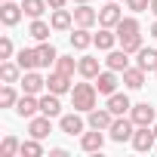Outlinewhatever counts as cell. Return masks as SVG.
<instances>
[{
  "label": "cell",
  "instance_id": "obj_1",
  "mask_svg": "<svg viewBox=\"0 0 157 157\" xmlns=\"http://www.w3.org/2000/svg\"><path fill=\"white\" fill-rule=\"evenodd\" d=\"M96 99H99L96 83H74V90H71V108H74V111L90 114V111L96 108Z\"/></svg>",
  "mask_w": 157,
  "mask_h": 157
},
{
  "label": "cell",
  "instance_id": "obj_2",
  "mask_svg": "<svg viewBox=\"0 0 157 157\" xmlns=\"http://www.w3.org/2000/svg\"><path fill=\"white\" fill-rule=\"evenodd\" d=\"M132 132H136V123H132V117H126V114L114 117V123H111V129H108L111 142H117V145H123V142H132Z\"/></svg>",
  "mask_w": 157,
  "mask_h": 157
},
{
  "label": "cell",
  "instance_id": "obj_3",
  "mask_svg": "<svg viewBox=\"0 0 157 157\" xmlns=\"http://www.w3.org/2000/svg\"><path fill=\"white\" fill-rule=\"evenodd\" d=\"M46 90H49V93H56V96H65V93H71V90H74V83H71V74L49 71V77H46Z\"/></svg>",
  "mask_w": 157,
  "mask_h": 157
},
{
  "label": "cell",
  "instance_id": "obj_4",
  "mask_svg": "<svg viewBox=\"0 0 157 157\" xmlns=\"http://www.w3.org/2000/svg\"><path fill=\"white\" fill-rule=\"evenodd\" d=\"M22 16H25V10L16 3V0H3V3H0V22H3L6 28L19 25V22H22Z\"/></svg>",
  "mask_w": 157,
  "mask_h": 157
},
{
  "label": "cell",
  "instance_id": "obj_5",
  "mask_svg": "<svg viewBox=\"0 0 157 157\" xmlns=\"http://www.w3.org/2000/svg\"><path fill=\"white\" fill-rule=\"evenodd\" d=\"M16 114H19V117H25V120H31L34 114H40V99H37V96H31V93H22V96H19V102H16Z\"/></svg>",
  "mask_w": 157,
  "mask_h": 157
},
{
  "label": "cell",
  "instance_id": "obj_6",
  "mask_svg": "<svg viewBox=\"0 0 157 157\" xmlns=\"http://www.w3.org/2000/svg\"><path fill=\"white\" fill-rule=\"evenodd\" d=\"M86 123H90V129H111V123H114V114L108 111V105L105 108H93L90 114H86Z\"/></svg>",
  "mask_w": 157,
  "mask_h": 157
},
{
  "label": "cell",
  "instance_id": "obj_7",
  "mask_svg": "<svg viewBox=\"0 0 157 157\" xmlns=\"http://www.w3.org/2000/svg\"><path fill=\"white\" fill-rule=\"evenodd\" d=\"M83 117H80V111H74V114H62L59 117V129L65 132V136H83Z\"/></svg>",
  "mask_w": 157,
  "mask_h": 157
},
{
  "label": "cell",
  "instance_id": "obj_8",
  "mask_svg": "<svg viewBox=\"0 0 157 157\" xmlns=\"http://www.w3.org/2000/svg\"><path fill=\"white\" fill-rule=\"evenodd\" d=\"M120 19H123V13H120V6L114 3V0H108V3L99 10V25L102 28H117Z\"/></svg>",
  "mask_w": 157,
  "mask_h": 157
},
{
  "label": "cell",
  "instance_id": "obj_9",
  "mask_svg": "<svg viewBox=\"0 0 157 157\" xmlns=\"http://www.w3.org/2000/svg\"><path fill=\"white\" fill-rule=\"evenodd\" d=\"M129 117H132L136 126H151L154 123V105L151 102H139V105L129 108Z\"/></svg>",
  "mask_w": 157,
  "mask_h": 157
},
{
  "label": "cell",
  "instance_id": "obj_10",
  "mask_svg": "<svg viewBox=\"0 0 157 157\" xmlns=\"http://www.w3.org/2000/svg\"><path fill=\"white\" fill-rule=\"evenodd\" d=\"M154 142H157V136H154V129L151 126H136V132H132V148L136 151H151L154 148Z\"/></svg>",
  "mask_w": 157,
  "mask_h": 157
},
{
  "label": "cell",
  "instance_id": "obj_11",
  "mask_svg": "<svg viewBox=\"0 0 157 157\" xmlns=\"http://www.w3.org/2000/svg\"><path fill=\"white\" fill-rule=\"evenodd\" d=\"M28 132H31L34 139H46V136L52 132V117H46V114H34V117L28 120Z\"/></svg>",
  "mask_w": 157,
  "mask_h": 157
},
{
  "label": "cell",
  "instance_id": "obj_12",
  "mask_svg": "<svg viewBox=\"0 0 157 157\" xmlns=\"http://www.w3.org/2000/svg\"><path fill=\"white\" fill-rule=\"evenodd\" d=\"M80 148L90 151V154L102 151V148H105V129H90V132H83V136H80Z\"/></svg>",
  "mask_w": 157,
  "mask_h": 157
},
{
  "label": "cell",
  "instance_id": "obj_13",
  "mask_svg": "<svg viewBox=\"0 0 157 157\" xmlns=\"http://www.w3.org/2000/svg\"><path fill=\"white\" fill-rule=\"evenodd\" d=\"M105 65L111 68V71H117V74H123L126 68H129V52L120 46V49H108V59H105Z\"/></svg>",
  "mask_w": 157,
  "mask_h": 157
},
{
  "label": "cell",
  "instance_id": "obj_14",
  "mask_svg": "<svg viewBox=\"0 0 157 157\" xmlns=\"http://www.w3.org/2000/svg\"><path fill=\"white\" fill-rule=\"evenodd\" d=\"M77 74L86 77V80H96V77L102 74L99 59H96V56H80V62H77Z\"/></svg>",
  "mask_w": 157,
  "mask_h": 157
},
{
  "label": "cell",
  "instance_id": "obj_15",
  "mask_svg": "<svg viewBox=\"0 0 157 157\" xmlns=\"http://www.w3.org/2000/svg\"><path fill=\"white\" fill-rule=\"evenodd\" d=\"M117 83H120V80H117V71H111V68H108V71H102V74L96 77V90H99L102 96L117 93Z\"/></svg>",
  "mask_w": 157,
  "mask_h": 157
},
{
  "label": "cell",
  "instance_id": "obj_16",
  "mask_svg": "<svg viewBox=\"0 0 157 157\" xmlns=\"http://www.w3.org/2000/svg\"><path fill=\"white\" fill-rule=\"evenodd\" d=\"M96 22H99V13H96L90 3H80V6L74 10V25H80V28H93Z\"/></svg>",
  "mask_w": 157,
  "mask_h": 157
},
{
  "label": "cell",
  "instance_id": "obj_17",
  "mask_svg": "<svg viewBox=\"0 0 157 157\" xmlns=\"http://www.w3.org/2000/svg\"><path fill=\"white\" fill-rule=\"evenodd\" d=\"M129 108H132V102H129V96H126V93H111V96H108V111H111L114 117L129 114Z\"/></svg>",
  "mask_w": 157,
  "mask_h": 157
},
{
  "label": "cell",
  "instance_id": "obj_18",
  "mask_svg": "<svg viewBox=\"0 0 157 157\" xmlns=\"http://www.w3.org/2000/svg\"><path fill=\"white\" fill-rule=\"evenodd\" d=\"M43 86H46V77H40L37 71H25V74H22V93H31V96H37Z\"/></svg>",
  "mask_w": 157,
  "mask_h": 157
},
{
  "label": "cell",
  "instance_id": "obj_19",
  "mask_svg": "<svg viewBox=\"0 0 157 157\" xmlns=\"http://www.w3.org/2000/svg\"><path fill=\"white\" fill-rule=\"evenodd\" d=\"M49 25H52V31H68L71 25H74V13L71 10H52V19H49Z\"/></svg>",
  "mask_w": 157,
  "mask_h": 157
},
{
  "label": "cell",
  "instance_id": "obj_20",
  "mask_svg": "<svg viewBox=\"0 0 157 157\" xmlns=\"http://www.w3.org/2000/svg\"><path fill=\"white\" fill-rule=\"evenodd\" d=\"M93 40H96V34H90V28H80V25H77V28H74V34H71V46H74V49H80V52H83V49H90V46H93Z\"/></svg>",
  "mask_w": 157,
  "mask_h": 157
},
{
  "label": "cell",
  "instance_id": "obj_21",
  "mask_svg": "<svg viewBox=\"0 0 157 157\" xmlns=\"http://www.w3.org/2000/svg\"><path fill=\"white\" fill-rule=\"evenodd\" d=\"M22 65L19 62H10V59H3V65H0V77H3V83H16V80H22Z\"/></svg>",
  "mask_w": 157,
  "mask_h": 157
},
{
  "label": "cell",
  "instance_id": "obj_22",
  "mask_svg": "<svg viewBox=\"0 0 157 157\" xmlns=\"http://www.w3.org/2000/svg\"><path fill=\"white\" fill-rule=\"evenodd\" d=\"M40 114H46V117H59V114H62V102H59L56 93L40 96Z\"/></svg>",
  "mask_w": 157,
  "mask_h": 157
},
{
  "label": "cell",
  "instance_id": "obj_23",
  "mask_svg": "<svg viewBox=\"0 0 157 157\" xmlns=\"http://www.w3.org/2000/svg\"><path fill=\"white\" fill-rule=\"evenodd\" d=\"M145 74H148V71H142L139 65H136V68H126V71H123L126 90H142V86H145Z\"/></svg>",
  "mask_w": 157,
  "mask_h": 157
},
{
  "label": "cell",
  "instance_id": "obj_24",
  "mask_svg": "<svg viewBox=\"0 0 157 157\" xmlns=\"http://www.w3.org/2000/svg\"><path fill=\"white\" fill-rule=\"evenodd\" d=\"M117 40H120V37H117V31H114V28H102V31L96 34L93 46H99V49H105V52H108V49H114V43H117Z\"/></svg>",
  "mask_w": 157,
  "mask_h": 157
},
{
  "label": "cell",
  "instance_id": "obj_25",
  "mask_svg": "<svg viewBox=\"0 0 157 157\" xmlns=\"http://www.w3.org/2000/svg\"><path fill=\"white\" fill-rule=\"evenodd\" d=\"M37 59H40V68H52V65L59 62V52H56V46H52V43H46V40H43V43L37 46Z\"/></svg>",
  "mask_w": 157,
  "mask_h": 157
},
{
  "label": "cell",
  "instance_id": "obj_26",
  "mask_svg": "<svg viewBox=\"0 0 157 157\" xmlns=\"http://www.w3.org/2000/svg\"><path fill=\"white\" fill-rule=\"evenodd\" d=\"M136 65H139L142 71H154V68H157V49L142 46V49L136 52Z\"/></svg>",
  "mask_w": 157,
  "mask_h": 157
},
{
  "label": "cell",
  "instance_id": "obj_27",
  "mask_svg": "<svg viewBox=\"0 0 157 157\" xmlns=\"http://www.w3.org/2000/svg\"><path fill=\"white\" fill-rule=\"evenodd\" d=\"M114 31H117V37H120V40H126V37H136V34H139V22H136L132 16H123V19H120V25H117Z\"/></svg>",
  "mask_w": 157,
  "mask_h": 157
},
{
  "label": "cell",
  "instance_id": "obj_28",
  "mask_svg": "<svg viewBox=\"0 0 157 157\" xmlns=\"http://www.w3.org/2000/svg\"><path fill=\"white\" fill-rule=\"evenodd\" d=\"M49 31H52V25H49V22H43V19H34V22H31V28H28V34H31L37 43L49 40Z\"/></svg>",
  "mask_w": 157,
  "mask_h": 157
},
{
  "label": "cell",
  "instance_id": "obj_29",
  "mask_svg": "<svg viewBox=\"0 0 157 157\" xmlns=\"http://www.w3.org/2000/svg\"><path fill=\"white\" fill-rule=\"evenodd\" d=\"M16 62L22 65V71H34V68H40V59H37V49H19Z\"/></svg>",
  "mask_w": 157,
  "mask_h": 157
},
{
  "label": "cell",
  "instance_id": "obj_30",
  "mask_svg": "<svg viewBox=\"0 0 157 157\" xmlns=\"http://www.w3.org/2000/svg\"><path fill=\"white\" fill-rule=\"evenodd\" d=\"M22 10H25V16L40 19V16L49 10V3H46V0H22Z\"/></svg>",
  "mask_w": 157,
  "mask_h": 157
},
{
  "label": "cell",
  "instance_id": "obj_31",
  "mask_svg": "<svg viewBox=\"0 0 157 157\" xmlns=\"http://www.w3.org/2000/svg\"><path fill=\"white\" fill-rule=\"evenodd\" d=\"M16 102H19L16 86L13 83H3V90H0V108H16Z\"/></svg>",
  "mask_w": 157,
  "mask_h": 157
},
{
  "label": "cell",
  "instance_id": "obj_32",
  "mask_svg": "<svg viewBox=\"0 0 157 157\" xmlns=\"http://www.w3.org/2000/svg\"><path fill=\"white\" fill-rule=\"evenodd\" d=\"M19 151H22V142H19L16 136H6L3 145H0V157H16Z\"/></svg>",
  "mask_w": 157,
  "mask_h": 157
},
{
  "label": "cell",
  "instance_id": "obj_33",
  "mask_svg": "<svg viewBox=\"0 0 157 157\" xmlns=\"http://www.w3.org/2000/svg\"><path fill=\"white\" fill-rule=\"evenodd\" d=\"M22 157H40L43 154V145H40V139H28V142H22V151H19Z\"/></svg>",
  "mask_w": 157,
  "mask_h": 157
},
{
  "label": "cell",
  "instance_id": "obj_34",
  "mask_svg": "<svg viewBox=\"0 0 157 157\" xmlns=\"http://www.w3.org/2000/svg\"><path fill=\"white\" fill-rule=\"evenodd\" d=\"M56 71H62V74H71V77H74V71H77V62H74V56H59V62H56Z\"/></svg>",
  "mask_w": 157,
  "mask_h": 157
},
{
  "label": "cell",
  "instance_id": "obj_35",
  "mask_svg": "<svg viewBox=\"0 0 157 157\" xmlns=\"http://www.w3.org/2000/svg\"><path fill=\"white\" fill-rule=\"evenodd\" d=\"M120 46L129 52V56H136L139 49H142V34H136V37H126V40H120Z\"/></svg>",
  "mask_w": 157,
  "mask_h": 157
},
{
  "label": "cell",
  "instance_id": "obj_36",
  "mask_svg": "<svg viewBox=\"0 0 157 157\" xmlns=\"http://www.w3.org/2000/svg\"><path fill=\"white\" fill-rule=\"evenodd\" d=\"M126 10H132V13H145V10H151V0H126Z\"/></svg>",
  "mask_w": 157,
  "mask_h": 157
},
{
  "label": "cell",
  "instance_id": "obj_37",
  "mask_svg": "<svg viewBox=\"0 0 157 157\" xmlns=\"http://www.w3.org/2000/svg\"><path fill=\"white\" fill-rule=\"evenodd\" d=\"M10 56H13V40L0 37V59H10Z\"/></svg>",
  "mask_w": 157,
  "mask_h": 157
},
{
  "label": "cell",
  "instance_id": "obj_38",
  "mask_svg": "<svg viewBox=\"0 0 157 157\" xmlns=\"http://www.w3.org/2000/svg\"><path fill=\"white\" fill-rule=\"evenodd\" d=\"M46 3H49V10H62V6L68 3V0H46Z\"/></svg>",
  "mask_w": 157,
  "mask_h": 157
},
{
  "label": "cell",
  "instance_id": "obj_39",
  "mask_svg": "<svg viewBox=\"0 0 157 157\" xmlns=\"http://www.w3.org/2000/svg\"><path fill=\"white\" fill-rule=\"evenodd\" d=\"M49 157H68V151H65V148H52V151H49Z\"/></svg>",
  "mask_w": 157,
  "mask_h": 157
},
{
  "label": "cell",
  "instance_id": "obj_40",
  "mask_svg": "<svg viewBox=\"0 0 157 157\" xmlns=\"http://www.w3.org/2000/svg\"><path fill=\"white\" fill-rule=\"evenodd\" d=\"M151 37H154V40H157V22H154V25H151Z\"/></svg>",
  "mask_w": 157,
  "mask_h": 157
},
{
  "label": "cell",
  "instance_id": "obj_41",
  "mask_svg": "<svg viewBox=\"0 0 157 157\" xmlns=\"http://www.w3.org/2000/svg\"><path fill=\"white\" fill-rule=\"evenodd\" d=\"M151 13H154V16H157V0H151Z\"/></svg>",
  "mask_w": 157,
  "mask_h": 157
},
{
  "label": "cell",
  "instance_id": "obj_42",
  "mask_svg": "<svg viewBox=\"0 0 157 157\" xmlns=\"http://www.w3.org/2000/svg\"><path fill=\"white\" fill-rule=\"evenodd\" d=\"M71 3H77V6H80V3H90V0H71Z\"/></svg>",
  "mask_w": 157,
  "mask_h": 157
},
{
  "label": "cell",
  "instance_id": "obj_43",
  "mask_svg": "<svg viewBox=\"0 0 157 157\" xmlns=\"http://www.w3.org/2000/svg\"><path fill=\"white\" fill-rule=\"evenodd\" d=\"M154 136H157V123H154Z\"/></svg>",
  "mask_w": 157,
  "mask_h": 157
},
{
  "label": "cell",
  "instance_id": "obj_44",
  "mask_svg": "<svg viewBox=\"0 0 157 157\" xmlns=\"http://www.w3.org/2000/svg\"><path fill=\"white\" fill-rule=\"evenodd\" d=\"M154 77H157V68H154Z\"/></svg>",
  "mask_w": 157,
  "mask_h": 157
}]
</instances>
